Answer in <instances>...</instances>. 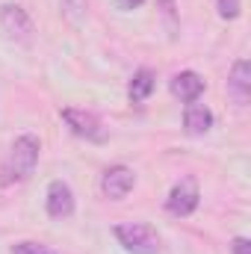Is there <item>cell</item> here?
Segmentation results:
<instances>
[{
	"instance_id": "6da1fadb",
	"label": "cell",
	"mask_w": 251,
	"mask_h": 254,
	"mask_svg": "<svg viewBox=\"0 0 251 254\" xmlns=\"http://www.w3.org/2000/svg\"><path fill=\"white\" fill-rule=\"evenodd\" d=\"M39 154H42V142L33 136V133H24L18 136L9 151H6V160L0 166V184L9 187V184H24L33 178L36 166H39Z\"/></svg>"
},
{
	"instance_id": "7a4b0ae2",
	"label": "cell",
	"mask_w": 251,
	"mask_h": 254,
	"mask_svg": "<svg viewBox=\"0 0 251 254\" xmlns=\"http://www.w3.org/2000/svg\"><path fill=\"white\" fill-rule=\"evenodd\" d=\"M116 240L127 254H160L163 252V240L160 234L145 225V222H125V225H116Z\"/></svg>"
},
{
	"instance_id": "3957f363",
	"label": "cell",
	"mask_w": 251,
	"mask_h": 254,
	"mask_svg": "<svg viewBox=\"0 0 251 254\" xmlns=\"http://www.w3.org/2000/svg\"><path fill=\"white\" fill-rule=\"evenodd\" d=\"M60 116H63V122L68 125V130H71L74 136L86 139V142L104 145V142L110 139V130L104 127V122H101L95 113H89V110H74V107H65Z\"/></svg>"
},
{
	"instance_id": "277c9868",
	"label": "cell",
	"mask_w": 251,
	"mask_h": 254,
	"mask_svg": "<svg viewBox=\"0 0 251 254\" xmlns=\"http://www.w3.org/2000/svg\"><path fill=\"white\" fill-rule=\"evenodd\" d=\"M0 27L18 45H30L33 36H36V24H33L30 12L24 6H18V3H3L0 6Z\"/></svg>"
},
{
	"instance_id": "5b68a950",
	"label": "cell",
	"mask_w": 251,
	"mask_h": 254,
	"mask_svg": "<svg viewBox=\"0 0 251 254\" xmlns=\"http://www.w3.org/2000/svg\"><path fill=\"white\" fill-rule=\"evenodd\" d=\"M198 201H201L198 181H195V178H181V181L172 187L169 198H166V210H169L172 216L184 219V216H192V213L198 210Z\"/></svg>"
},
{
	"instance_id": "8992f818",
	"label": "cell",
	"mask_w": 251,
	"mask_h": 254,
	"mask_svg": "<svg viewBox=\"0 0 251 254\" xmlns=\"http://www.w3.org/2000/svg\"><path fill=\"white\" fill-rule=\"evenodd\" d=\"M136 187V175L130 166H110L104 175H101V192L110 198V201H122L130 195V190Z\"/></svg>"
},
{
	"instance_id": "52a82bcc",
	"label": "cell",
	"mask_w": 251,
	"mask_h": 254,
	"mask_svg": "<svg viewBox=\"0 0 251 254\" xmlns=\"http://www.w3.org/2000/svg\"><path fill=\"white\" fill-rule=\"evenodd\" d=\"M74 192L65 181H51L48 198H45V210L51 219H71L74 216Z\"/></svg>"
},
{
	"instance_id": "ba28073f",
	"label": "cell",
	"mask_w": 251,
	"mask_h": 254,
	"mask_svg": "<svg viewBox=\"0 0 251 254\" xmlns=\"http://www.w3.org/2000/svg\"><path fill=\"white\" fill-rule=\"evenodd\" d=\"M204 89H207V83H204V77L195 74V71H181V74L172 77V95H175L178 101H184V104H195V101L204 95Z\"/></svg>"
},
{
	"instance_id": "9c48e42d",
	"label": "cell",
	"mask_w": 251,
	"mask_h": 254,
	"mask_svg": "<svg viewBox=\"0 0 251 254\" xmlns=\"http://www.w3.org/2000/svg\"><path fill=\"white\" fill-rule=\"evenodd\" d=\"M228 95L240 107L249 104V98H251V65H249V60H237L234 63L231 77H228Z\"/></svg>"
},
{
	"instance_id": "30bf717a",
	"label": "cell",
	"mask_w": 251,
	"mask_h": 254,
	"mask_svg": "<svg viewBox=\"0 0 251 254\" xmlns=\"http://www.w3.org/2000/svg\"><path fill=\"white\" fill-rule=\"evenodd\" d=\"M210 127H213V113H210V107H204V104H189L187 110H184V130H187L189 136H204V133H210Z\"/></svg>"
},
{
	"instance_id": "8fae6325",
	"label": "cell",
	"mask_w": 251,
	"mask_h": 254,
	"mask_svg": "<svg viewBox=\"0 0 251 254\" xmlns=\"http://www.w3.org/2000/svg\"><path fill=\"white\" fill-rule=\"evenodd\" d=\"M154 89H157V74H154L151 68H139V71L133 74L130 86H127V98H130V104H142V101L151 98Z\"/></svg>"
},
{
	"instance_id": "7c38bea8",
	"label": "cell",
	"mask_w": 251,
	"mask_h": 254,
	"mask_svg": "<svg viewBox=\"0 0 251 254\" xmlns=\"http://www.w3.org/2000/svg\"><path fill=\"white\" fill-rule=\"evenodd\" d=\"M12 254H57V252L45 243H15Z\"/></svg>"
},
{
	"instance_id": "4fadbf2b",
	"label": "cell",
	"mask_w": 251,
	"mask_h": 254,
	"mask_svg": "<svg viewBox=\"0 0 251 254\" xmlns=\"http://www.w3.org/2000/svg\"><path fill=\"white\" fill-rule=\"evenodd\" d=\"M63 12L77 24V21H83V15H86V0H63Z\"/></svg>"
},
{
	"instance_id": "5bb4252c",
	"label": "cell",
	"mask_w": 251,
	"mask_h": 254,
	"mask_svg": "<svg viewBox=\"0 0 251 254\" xmlns=\"http://www.w3.org/2000/svg\"><path fill=\"white\" fill-rule=\"evenodd\" d=\"M240 9H243V3H240V0H219V15H222V18H228V21L240 18Z\"/></svg>"
},
{
	"instance_id": "9a60e30c",
	"label": "cell",
	"mask_w": 251,
	"mask_h": 254,
	"mask_svg": "<svg viewBox=\"0 0 251 254\" xmlns=\"http://www.w3.org/2000/svg\"><path fill=\"white\" fill-rule=\"evenodd\" d=\"M231 254H251V240H246V237H237V240L231 243Z\"/></svg>"
},
{
	"instance_id": "2e32d148",
	"label": "cell",
	"mask_w": 251,
	"mask_h": 254,
	"mask_svg": "<svg viewBox=\"0 0 251 254\" xmlns=\"http://www.w3.org/2000/svg\"><path fill=\"white\" fill-rule=\"evenodd\" d=\"M142 3H145V0H116V6H119V9H139V6H142Z\"/></svg>"
}]
</instances>
